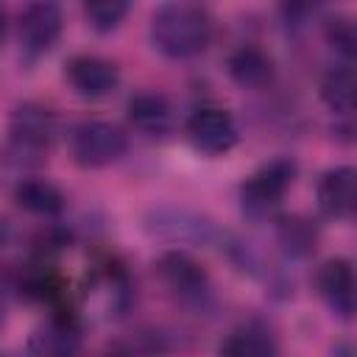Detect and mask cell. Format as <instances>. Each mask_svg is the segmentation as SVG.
<instances>
[{"label":"cell","mask_w":357,"mask_h":357,"mask_svg":"<svg viewBox=\"0 0 357 357\" xmlns=\"http://www.w3.org/2000/svg\"><path fill=\"white\" fill-rule=\"evenodd\" d=\"M78 346H81V329L73 315H53L45 326H39L31 335V343H28L33 354H45V357L73 354L78 351Z\"/></svg>","instance_id":"8fae6325"},{"label":"cell","mask_w":357,"mask_h":357,"mask_svg":"<svg viewBox=\"0 0 357 357\" xmlns=\"http://www.w3.org/2000/svg\"><path fill=\"white\" fill-rule=\"evenodd\" d=\"M296 176V165L290 159H276L271 165H265L262 170H257L245 184H243V206L248 212H268L271 206H276L284 192L290 190Z\"/></svg>","instance_id":"8992f818"},{"label":"cell","mask_w":357,"mask_h":357,"mask_svg":"<svg viewBox=\"0 0 357 357\" xmlns=\"http://www.w3.org/2000/svg\"><path fill=\"white\" fill-rule=\"evenodd\" d=\"M318 206L329 218H351L354 204H357V190H354V170L351 167H332L321 176L318 181Z\"/></svg>","instance_id":"30bf717a"},{"label":"cell","mask_w":357,"mask_h":357,"mask_svg":"<svg viewBox=\"0 0 357 357\" xmlns=\"http://www.w3.org/2000/svg\"><path fill=\"white\" fill-rule=\"evenodd\" d=\"M128 120L137 131L148 134V137H156V134H165L170 128V120H173V109L167 103L165 95L159 92H139L128 100Z\"/></svg>","instance_id":"4fadbf2b"},{"label":"cell","mask_w":357,"mask_h":357,"mask_svg":"<svg viewBox=\"0 0 357 357\" xmlns=\"http://www.w3.org/2000/svg\"><path fill=\"white\" fill-rule=\"evenodd\" d=\"M14 201L20 209L31 212V215H42V218H50V215H59L61 206H64V195L56 184L45 181V178H25L17 184L14 190Z\"/></svg>","instance_id":"5bb4252c"},{"label":"cell","mask_w":357,"mask_h":357,"mask_svg":"<svg viewBox=\"0 0 357 357\" xmlns=\"http://www.w3.org/2000/svg\"><path fill=\"white\" fill-rule=\"evenodd\" d=\"M156 271H159V279L165 282V287L170 293H176L178 298H184V301H198L209 290L206 271L184 251H167L159 259Z\"/></svg>","instance_id":"ba28073f"},{"label":"cell","mask_w":357,"mask_h":357,"mask_svg":"<svg viewBox=\"0 0 357 357\" xmlns=\"http://www.w3.org/2000/svg\"><path fill=\"white\" fill-rule=\"evenodd\" d=\"M0 321H3V304H0Z\"/></svg>","instance_id":"44dd1931"},{"label":"cell","mask_w":357,"mask_h":357,"mask_svg":"<svg viewBox=\"0 0 357 357\" xmlns=\"http://www.w3.org/2000/svg\"><path fill=\"white\" fill-rule=\"evenodd\" d=\"M128 8L131 0H84V14L98 31H114L128 14Z\"/></svg>","instance_id":"e0dca14e"},{"label":"cell","mask_w":357,"mask_h":357,"mask_svg":"<svg viewBox=\"0 0 357 357\" xmlns=\"http://www.w3.org/2000/svg\"><path fill=\"white\" fill-rule=\"evenodd\" d=\"M226 70H229V78L237 86H243V89H262L273 78V61H271V56L265 50H259V47H251V45L237 47L229 56Z\"/></svg>","instance_id":"7c38bea8"},{"label":"cell","mask_w":357,"mask_h":357,"mask_svg":"<svg viewBox=\"0 0 357 357\" xmlns=\"http://www.w3.org/2000/svg\"><path fill=\"white\" fill-rule=\"evenodd\" d=\"M279 240H282L290 251L307 254V251L315 245V231H312V226H310L307 220H301V218H284V220L279 223Z\"/></svg>","instance_id":"ac0fdd59"},{"label":"cell","mask_w":357,"mask_h":357,"mask_svg":"<svg viewBox=\"0 0 357 357\" xmlns=\"http://www.w3.org/2000/svg\"><path fill=\"white\" fill-rule=\"evenodd\" d=\"M315 282H318V293L329 304V310L337 318L351 321V315H354V271H351V262L340 259V257L324 262Z\"/></svg>","instance_id":"9c48e42d"},{"label":"cell","mask_w":357,"mask_h":357,"mask_svg":"<svg viewBox=\"0 0 357 357\" xmlns=\"http://www.w3.org/2000/svg\"><path fill=\"white\" fill-rule=\"evenodd\" d=\"M70 86L81 95V98H89V100H98V98H106L117 89L120 84V70L114 61L103 59V56H95V53H81V56H73L67 61V70H64Z\"/></svg>","instance_id":"5b68a950"},{"label":"cell","mask_w":357,"mask_h":357,"mask_svg":"<svg viewBox=\"0 0 357 357\" xmlns=\"http://www.w3.org/2000/svg\"><path fill=\"white\" fill-rule=\"evenodd\" d=\"M3 36H6V14L0 11V45H3Z\"/></svg>","instance_id":"ffe728a7"},{"label":"cell","mask_w":357,"mask_h":357,"mask_svg":"<svg viewBox=\"0 0 357 357\" xmlns=\"http://www.w3.org/2000/svg\"><path fill=\"white\" fill-rule=\"evenodd\" d=\"M187 137H190V142L201 153L220 156V153H229L237 145L240 131H237L234 117L226 109H220V106H201L187 120Z\"/></svg>","instance_id":"3957f363"},{"label":"cell","mask_w":357,"mask_h":357,"mask_svg":"<svg viewBox=\"0 0 357 357\" xmlns=\"http://www.w3.org/2000/svg\"><path fill=\"white\" fill-rule=\"evenodd\" d=\"M64 28V17L61 8L53 0H33L25 6V11L20 14V42L22 50L28 56H42L47 53Z\"/></svg>","instance_id":"277c9868"},{"label":"cell","mask_w":357,"mask_h":357,"mask_svg":"<svg viewBox=\"0 0 357 357\" xmlns=\"http://www.w3.org/2000/svg\"><path fill=\"white\" fill-rule=\"evenodd\" d=\"M220 351L223 354H273L276 351V343H273V337L265 329H259V326H243V329H234L220 343Z\"/></svg>","instance_id":"2e32d148"},{"label":"cell","mask_w":357,"mask_h":357,"mask_svg":"<svg viewBox=\"0 0 357 357\" xmlns=\"http://www.w3.org/2000/svg\"><path fill=\"white\" fill-rule=\"evenodd\" d=\"M151 42L167 59H192L212 42V20L187 3H167L151 17Z\"/></svg>","instance_id":"6da1fadb"},{"label":"cell","mask_w":357,"mask_h":357,"mask_svg":"<svg viewBox=\"0 0 357 357\" xmlns=\"http://www.w3.org/2000/svg\"><path fill=\"white\" fill-rule=\"evenodd\" d=\"M326 33H329V42H332L343 56H351V53H354V28H351L349 20H335Z\"/></svg>","instance_id":"d6986e66"},{"label":"cell","mask_w":357,"mask_h":357,"mask_svg":"<svg viewBox=\"0 0 357 357\" xmlns=\"http://www.w3.org/2000/svg\"><path fill=\"white\" fill-rule=\"evenodd\" d=\"M70 148H73V156H75L78 165H84V167H106V165H114L126 153L128 139L114 123L84 120V123H78L73 128Z\"/></svg>","instance_id":"7a4b0ae2"},{"label":"cell","mask_w":357,"mask_h":357,"mask_svg":"<svg viewBox=\"0 0 357 357\" xmlns=\"http://www.w3.org/2000/svg\"><path fill=\"white\" fill-rule=\"evenodd\" d=\"M8 134H11V145L20 153H42L53 142L56 117L50 109L39 106V103H22L11 114Z\"/></svg>","instance_id":"52a82bcc"},{"label":"cell","mask_w":357,"mask_h":357,"mask_svg":"<svg viewBox=\"0 0 357 357\" xmlns=\"http://www.w3.org/2000/svg\"><path fill=\"white\" fill-rule=\"evenodd\" d=\"M321 98L332 112L349 114L351 103H354V73H351V67L329 70L321 81Z\"/></svg>","instance_id":"9a60e30c"}]
</instances>
